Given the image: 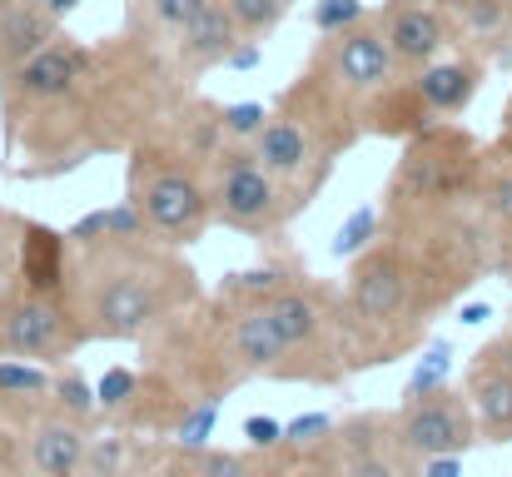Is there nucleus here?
Instances as JSON below:
<instances>
[{
    "label": "nucleus",
    "mask_w": 512,
    "mask_h": 477,
    "mask_svg": "<svg viewBox=\"0 0 512 477\" xmlns=\"http://www.w3.org/2000/svg\"><path fill=\"white\" fill-rule=\"evenodd\" d=\"M339 477H418V463L393 443V423L388 413H363L334 428L329 438Z\"/></svg>",
    "instance_id": "nucleus-10"
},
{
    "label": "nucleus",
    "mask_w": 512,
    "mask_h": 477,
    "mask_svg": "<svg viewBox=\"0 0 512 477\" xmlns=\"http://www.w3.org/2000/svg\"><path fill=\"white\" fill-rule=\"evenodd\" d=\"M289 5L294 0H224V10L234 15V25H239L244 40H264L274 25H284Z\"/></svg>",
    "instance_id": "nucleus-22"
},
{
    "label": "nucleus",
    "mask_w": 512,
    "mask_h": 477,
    "mask_svg": "<svg viewBox=\"0 0 512 477\" xmlns=\"http://www.w3.org/2000/svg\"><path fill=\"white\" fill-rule=\"evenodd\" d=\"M483 318H493L488 304H468V309H463V323H483Z\"/></svg>",
    "instance_id": "nucleus-37"
},
{
    "label": "nucleus",
    "mask_w": 512,
    "mask_h": 477,
    "mask_svg": "<svg viewBox=\"0 0 512 477\" xmlns=\"http://www.w3.org/2000/svg\"><path fill=\"white\" fill-rule=\"evenodd\" d=\"M90 343L85 323L75 318L70 299L35 294L25 284L0 289V358H25V363H65Z\"/></svg>",
    "instance_id": "nucleus-5"
},
{
    "label": "nucleus",
    "mask_w": 512,
    "mask_h": 477,
    "mask_svg": "<svg viewBox=\"0 0 512 477\" xmlns=\"http://www.w3.org/2000/svg\"><path fill=\"white\" fill-rule=\"evenodd\" d=\"M284 453V448H279ZM294 463H289V473L284 477H339V463H334V448L324 443V448H309V453H289Z\"/></svg>",
    "instance_id": "nucleus-32"
},
{
    "label": "nucleus",
    "mask_w": 512,
    "mask_h": 477,
    "mask_svg": "<svg viewBox=\"0 0 512 477\" xmlns=\"http://www.w3.org/2000/svg\"><path fill=\"white\" fill-rule=\"evenodd\" d=\"M363 20H368V5H363V0H319V5H314V30H319L324 40H334V35L363 25Z\"/></svg>",
    "instance_id": "nucleus-28"
},
{
    "label": "nucleus",
    "mask_w": 512,
    "mask_h": 477,
    "mask_svg": "<svg viewBox=\"0 0 512 477\" xmlns=\"http://www.w3.org/2000/svg\"><path fill=\"white\" fill-rule=\"evenodd\" d=\"M418 477H463V463L458 458H428V463H418Z\"/></svg>",
    "instance_id": "nucleus-35"
},
{
    "label": "nucleus",
    "mask_w": 512,
    "mask_h": 477,
    "mask_svg": "<svg viewBox=\"0 0 512 477\" xmlns=\"http://www.w3.org/2000/svg\"><path fill=\"white\" fill-rule=\"evenodd\" d=\"M15 234H20V214L0 209V289L15 279Z\"/></svg>",
    "instance_id": "nucleus-33"
},
{
    "label": "nucleus",
    "mask_w": 512,
    "mask_h": 477,
    "mask_svg": "<svg viewBox=\"0 0 512 477\" xmlns=\"http://www.w3.org/2000/svg\"><path fill=\"white\" fill-rule=\"evenodd\" d=\"M70 264H75V249L60 229L40 224V219H20V234H15V284L35 289V294H50V299H70Z\"/></svg>",
    "instance_id": "nucleus-12"
},
{
    "label": "nucleus",
    "mask_w": 512,
    "mask_h": 477,
    "mask_svg": "<svg viewBox=\"0 0 512 477\" xmlns=\"http://www.w3.org/2000/svg\"><path fill=\"white\" fill-rule=\"evenodd\" d=\"M239 40H244V35H239L234 15L224 10V0H209V5L174 35V60H179L184 75H204V70L229 65V55H234Z\"/></svg>",
    "instance_id": "nucleus-14"
},
{
    "label": "nucleus",
    "mask_w": 512,
    "mask_h": 477,
    "mask_svg": "<svg viewBox=\"0 0 512 477\" xmlns=\"http://www.w3.org/2000/svg\"><path fill=\"white\" fill-rule=\"evenodd\" d=\"M244 443H249V453H279L284 448V423L269 418V413H254V418H244Z\"/></svg>",
    "instance_id": "nucleus-31"
},
{
    "label": "nucleus",
    "mask_w": 512,
    "mask_h": 477,
    "mask_svg": "<svg viewBox=\"0 0 512 477\" xmlns=\"http://www.w3.org/2000/svg\"><path fill=\"white\" fill-rule=\"evenodd\" d=\"M219 408H224V398H204L199 408H189V413H184V423L174 428V448H184V453H204V448H209V438H214Z\"/></svg>",
    "instance_id": "nucleus-23"
},
{
    "label": "nucleus",
    "mask_w": 512,
    "mask_h": 477,
    "mask_svg": "<svg viewBox=\"0 0 512 477\" xmlns=\"http://www.w3.org/2000/svg\"><path fill=\"white\" fill-rule=\"evenodd\" d=\"M259 60H264L259 40H239V45H234V55H229V70H254Z\"/></svg>",
    "instance_id": "nucleus-34"
},
{
    "label": "nucleus",
    "mask_w": 512,
    "mask_h": 477,
    "mask_svg": "<svg viewBox=\"0 0 512 477\" xmlns=\"http://www.w3.org/2000/svg\"><path fill=\"white\" fill-rule=\"evenodd\" d=\"M50 408L65 413L70 423H95L100 418V398H95V383L80 373V368H60L55 373V388H50Z\"/></svg>",
    "instance_id": "nucleus-18"
},
{
    "label": "nucleus",
    "mask_w": 512,
    "mask_h": 477,
    "mask_svg": "<svg viewBox=\"0 0 512 477\" xmlns=\"http://www.w3.org/2000/svg\"><path fill=\"white\" fill-rule=\"evenodd\" d=\"M458 35L488 50H512V0H448Z\"/></svg>",
    "instance_id": "nucleus-17"
},
{
    "label": "nucleus",
    "mask_w": 512,
    "mask_h": 477,
    "mask_svg": "<svg viewBox=\"0 0 512 477\" xmlns=\"http://www.w3.org/2000/svg\"><path fill=\"white\" fill-rule=\"evenodd\" d=\"M130 199L140 204L150 239L170 249H189L214 224L209 179L194 169V159L170 150L165 140H140L130 150Z\"/></svg>",
    "instance_id": "nucleus-3"
},
{
    "label": "nucleus",
    "mask_w": 512,
    "mask_h": 477,
    "mask_svg": "<svg viewBox=\"0 0 512 477\" xmlns=\"http://www.w3.org/2000/svg\"><path fill=\"white\" fill-rule=\"evenodd\" d=\"M448 358H453V348H448V343H433V348H428V358L413 368V378H408V388H403V403H413V398H428V393L448 388V383H443V378H448Z\"/></svg>",
    "instance_id": "nucleus-26"
},
{
    "label": "nucleus",
    "mask_w": 512,
    "mask_h": 477,
    "mask_svg": "<svg viewBox=\"0 0 512 477\" xmlns=\"http://www.w3.org/2000/svg\"><path fill=\"white\" fill-rule=\"evenodd\" d=\"M40 5H45V10H50V15H55V20L65 25V15H70V10H80L85 0H40Z\"/></svg>",
    "instance_id": "nucleus-36"
},
{
    "label": "nucleus",
    "mask_w": 512,
    "mask_h": 477,
    "mask_svg": "<svg viewBox=\"0 0 512 477\" xmlns=\"http://www.w3.org/2000/svg\"><path fill=\"white\" fill-rule=\"evenodd\" d=\"M140 393V373L135 368H110L100 383H95V398H100V413H125Z\"/></svg>",
    "instance_id": "nucleus-29"
},
{
    "label": "nucleus",
    "mask_w": 512,
    "mask_h": 477,
    "mask_svg": "<svg viewBox=\"0 0 512 477\" xmlns=\"http://www.w3.org/2000/svg\"><path fill=\"white\" fill-rule=\"evenodd\" d=\"M483 229H488V249H493V274L512 279V155L488 159V179H483V199H478Z\"/></svg>",
    "instance_id": "nucleus-16"
},
{
    "label": "nucleus",
    "mask_w": 512,
    "mask_h": 477,
    "mask_svg": "<svg viewBox=\"0 0 512 477\" xmlns=\"http://www.w3.org/2000/svg\"><path fill=\"white\" fill-rule=\"evenodd\" d=\"M179 477H249V463L224 448H204V453L179 448Z\"/></svg>",
    "instance_id": "nucleus-24"
},
{
    "label": "nucleus",
    "mask_w": 512,
    "mask_h": 477,
    "mask_svg": "<svg viewBox=\"0 0 512 477\" xmlns=\"http://www.w3.org/2000/svg\"><path fill=\"white\" fill-rule=\"evenodd\" d=\"M204 5H209V0H145V15H150V25H155L160 35H179Z\"/></svg>",
    "instance_id": "nucleus-30"
},
{
    "label": "nucleus",
    "mask_w": 512,
    "mask_h": 477,
    "mask_svg": "<svg viewBox=\"0 0 512 477\" xmlns=\"http://www.w3.org/2000/svg\"><path fill=\"white\" fill-rule=\"evenodd\" d=\"M408 80H413V90H418V100L428 105L433 120H458L478 100V90L488 80V60L483 55H443Z\"/></svg>",
    "instance_id": "nucleus-13"
},
{
    "label": "nucleus",
    "mask_w": 512,
    "mask_h": 477,
    "mask_svg": "<svg viewBox=\"0 0 512 477\" xmlns=\"http://www.w3.org/2000/svg\"><path fill=\"white\" fill-rule=\"evenodd\" d=\"M80 477H135V438L125 433H95L85 448Z\"/></svg>",
    "instance_id": "nucleus-19"
},
{
    "label": "nucleus",
    "mask_w": 512,
    "mask_h": 477,
    "mask_svg": "<svg viewBox=\"0 0 512 477\" xmlns=\"http://www.w3.org/2000/svg\"><path fill=\"white\" fill-rule=\"evenodd\" d=\"M463 393L478 413L483 443H512V323L473 353Z\"/></svg>",
    "instance_id": "nucleus-9"
},
{
    "label": "nucleus",
    "mask_w": 512,
    "mask_h": 477,
    "mask_svg": "<svg viewBox=\"0 0 512 477\" xmlns=\"http://www.w3.org/2000/svg\"><path fill=\"white\" fill-rule=\"evenodd\" d=\"M209 194H214V224H224L234 234H249V239H264V234L284 229L304 209V199L279 174H269L249 145H229V150L214 155Z\"/></svg>",
    "instance_id": "nucleus-4"
},
{
    "label": "nucleus",
    "mask_w": 512,
    "mask_h": 477,
    "mask_svg": "<svg viewBox=\"0 0 512 477\" xmlns=\"http://www.w3.org/2000/svg\"><path fill=\"white\" fill-rule=\"evenodd\" d=\"M294 274L279 269V264H259V269H234L224 284H219V299H269L289 284Z\"/></svg>",
    "instance_id": "nucleus-21"
},
{
    "label": "nucleus",
    "mask_w": 512,
    "mask_h": 477,
    "mask_svg": "<svg viewBox=\"0 0 512 477\" xmlns=\"http://www.w3.org/2000/svg\"><path fill=\"white\" fill-rule=\"evenodd\" d=\"M378 239H383V209H378V204H363V209H353V214L339 224V234H334L329 254L343 259V264H353V259H358V254H368Z\"/></svg>",
    "instance_id": "nucleus-20"
},
{
    "label": "nucleus",
    "mask_w": 512,
    "mask_h": 477,
    "mask_svg": "<svg viewBox=\"0 0 512 477\" xmlns=\"http://www.w3.org/2000/svg\"><path fill=\"white\" fill-rule=\"evenodd\" d=\"M388 423H393V443H398L413 463L463 458L468 448L483 443L478 413H473V403H468L463 388H438V393H428V398L398 403V413H388Z\"/></svg>",
    "instance_id": "nucleus-6"
},
{
    "label": "nucleus",
    "mask_w": 512,
    "mask_h": 477,
    "mask_svg": "<svg viewBox=\"0 0 512 477\" xmlns=\"http://www.w3.org/2000/svg\"><path fill=\"white\" fill-rule=\"evenodd\" d=\"M70 304L90 343H140L199 304V274L160 239H110L75 249Z\"/></svg>",
    "instance_id": "nucleus-1"
},
{
    "label": "nucleus",
    "mask_w": 512,
    "mask_h": 477,
    "mask_svg": "<svg viewBox=\"0 0 512 477\" xmlns=\"http://www.w3.org/2000/svg\"><path fill=\"white\" fill-rule=\"evenodd\" d=\"M488 159L493 150L453 120L403 140V155L393 164L383 204H378L383 234H418V229L478 219Z\"/></svg>",
    "instance_id": "nucleus-2"
},
{
    "label": "nucleus",
    "mask_w": 512,
    "mask_h": 477,
    "mask_svg": "<svg viewBox=\"0 0 512 477\" xmlns=\"http://www.w3.org/2000/svg\"><path fill=\"white\" fill-rule=\"evenodd\" d=\"M269 115H274V110H264V105H254V100H244V105H219V120H224L229 145H254L259 130L269 125Z\"/></svg>",
    "instance_id": "nucleus-25"
},
{
    "label": "nucleus",
    "mask_w": 512,
    "mask_h": 477,
    "mask_svg": "<svg viewBox=\"0 0 512 477\" xmlns=\"http://www.w3.org/2000/svg\"><path fill=\"white\" fill-rule=\"evenodd\" d=\"M334 418L329 413H304L294 423H284V453H309V448H324L334 438Z\"/></svg>",
    "instance_id": "nucleus-27"
},
{
    "label": "nucleus",
    "mask_w": 512,
    "mask_h": 477,
    "mask_svg": "<svg viewBox=\"0 0 512 477\" xmlns=\"http://www.w3.org/2000/svg\"><path fill=\"white\" fill-rule=\"evenodd\" d=\"M60 35H65V25L40 0H0V75L20 70Z\"/></svg>",
    "instance_id": "nucleus-15"
},
{
    "label": "nucleus",
    "mask_w": 512,
    "mask_h": 477,
    "mask_svg": "<svg viewBox=\"0 0 512 477\" xmlns=\"http://www.w3.org/2000/svg\"><path fill=\"white\" fill-rule=\"evenodd\" d=\"M378 30L398 60L403 75L428 70L433 60L448 55L458 25L448 15V0H383L378 5Z\"/></svg>",
    "instance_id": "nucleus-8"
},
{
    "label": "nucleus",
    "mask_w": 512,
    "mask_h": 477,
    "mask_svg": "<svg viewBox=\"0 0 512 477\" xmlns=\"http://www.w3.org/2000/svg\"><path fill=\"white\" fill-rule=\"evenodd\" d=\"M85 448H90L85 423H70L65 413L40 408V413L25 423L20 468H25V477H80V468H85Z\"/></svg>",
    "instance_id": "nucleus-11"
},
{
    "label": "nucleus",
    "mask_w": 512,
    "mask_h": 477,
    "mask_svg": "<svg viewBox=\"0 0 512 477\" xmlns=\"http://www.w3.org/2000/svg\"><path fill=\"white\" fill-rule=\"evenodd\" d=\"M319 70L339 85L348 100H358V105L403 80V70H398V60H393V50H388V40L378 30V15H368L363 25L334 35L324 45V55H319Z\"/></svg>",
    "instance_id": "nucleus-7"
}]
</instances>
